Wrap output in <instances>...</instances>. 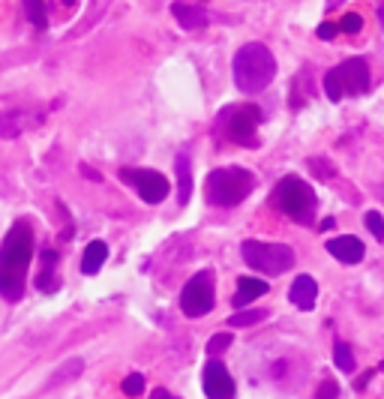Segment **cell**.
I'll list each match as a JSON object with an SVG mask.
<instances>
[{"instance_id": "1f68e13d", "label": "cell", "mask_w": 384, "mask_h": 399, "mask_svg": "<svg viewBox=\"0 0 384 399\" xmlns=\"http://www.w3.org/2000/svg\"><path fill=\"white\" fill-rule=\"evenodd\" d=\"M372 372H376V369H369V372H366V375H360V379H357V381H354V387H357V391H364V387H366V381H369V379H372Z\"/></svg>"}, {"instance_id": "ba28073f", "label": "cell", "mask_w": 384, "mask_h": 399, "mask_svg": "<svg viewBox=\"0 0 384 399\" xmlns=\"http://www.w3.org/2000/svg\"><path fill=\"white\" fill-rule=\"evenodd\" d=\"M180 309L186 318H201L213 309V273L201 270L184 285L180 292Z\"/></svg>"}, {"instance_id": "836d02e7", "label": "cell", "mask_w": 384, "mask_h": 399, "mask_svg": "<svg viewBox=\"0 0 384 399\" xmlns=\"http://www.w3.org/2000/svg\"><path fill=\"white\" fill-rule=\"evenodd\" d=\"M378 21H381V27H384V0L378 4Z\"/></svg>"}, {"instance_id": "6da1fadb", "label": "cell", "mask_w": 384, "mask_h": 399, "mask_svg": "<svg viewBox=\"0 0 384 399\" xmlns=\"http://www.w3.org/2000/svg\"><path fill=\"white\" fill-rule=\"evenodd\" d=\"M33 259V228L27 219H18L0 243V297L21 301L25 297V273Z\"/></svg>"}, {"instance_id": "d590c367", "label": "cell", "mask_w": 384, "mask_h": 399, "mask_svg": "<svg viewBox=\"0 0 384 399\" xmlns=\"http://www.w3.org/2000/svg\"><path fill=\"white\" fill-rule=\"evenodd\" d=\"M378 369H381V372H384V360H381V363H378Z\"/></svg>"}, {"instance_id": "30bf717a", "label": "cell", "mask_w": 384, "mask_h": 399, "mask_svg": "<svg viewBox=\"0 0 384 399\" xmlns=\"http://www.w3.org/2000/svg\"><path fill=\"white\" fill-rule=\"evenodd\" d=\"M42 120H45V112L42 108H33V105L15 108V112H4L0 115V136L15 138V136H21V132L42 126Z\"/></svg>"}, {"instance_id": "83f0119b", "label": "cell", "mask_w": 384, "mask_h": 399, "mask_svg": "<svg viewBox=\"0 0 384 399\" xmlns=\"http://www.w3.org/2000/svg\"><path fill=\"white\" fill-rule=\"evenodd\" d=\"M360 27H364V18H360L357 13H348V15L340 21V30H345V33H357Z\"/></svg>"}, {"instance_id": "cb8c5ba5", "label": "cell", "mask_w": 384, "mask_h": 399, "mask_svg": "<svg viewBox=\"0 0 384 399\" xmlns=\"http://www.w3.org/2000/svg\"><path fill=\"white\" fill-rule=\"evenodd\" d=\"M364 225L372 231V237L376 240H384V216L378 214V210H369V214L364 216Z\"/></svg>"}, {"instance_id": "7a4b0ae2", "label": "cell", "mask_w": 384, "mask_h": 399, "mask_svg": "<svg viewBox=\"0 0 384 399\" xmlns=\"http://www.w3.org/2000/svg\"><path fill=\"white\" fill-rule=\"evenodd\" d=\"M231 72H234L237 91L262 93L270 87V81L276 79V58L264 42H246V46H241L234 54Z\"/></svg>"}, {"instance_id": "5b68a950", "label": "cell", "mask_w": 384, "mask_h": 399, "mask_svg": "<svg viewBox=\"0 0 384 399\" xmlns=\"http://www.w3.org/2000/svg\"><path fill=\"white\" fill-rule=\"evenodd\" d=\"M369 63L366 58H348L345 63L324 72V93L331 103H343L345 96H360L369 91Z\"/></svg>"}, {"instance_id": "4dcf8cb0", "label": "cell", "mask_w": 384, "mask_h": 399, "mask_svg": "<svg viewBox=\"0 0 384 399\" xmlns=\"http://www.w3.org/2000/svg\"><path fill=\"white\" fill-rule=\"evenodd\" d=\"M82 171L87 174V181H96V183L103 181V174H99V171H94V169H87V165H82Z\"/></svg>"}, {"instance_id": "e0dca14e", "label": "cell", "mask_w": 384, "mask_h": 399, "mask_svg": "<svg viewBox=\"0 0 384 399\" xmlns=\"http://www.w3.org/2000/svg\"><path fill=\"white\" fill-rule=\"evenodd\" d=\"M108 259V247H105V240H90L87 243V249H84V259H82V273L87 276H94L103 270V264Z\"/></svg>"}, {"instance_id": "2e32d148", "label": "cell", "mask_w": 384, "mask_h": 399, "mask_svg": "<svg viewBox=\"0 0 384 399\" xmlns=\"http://www.w3.org/2000/svg\"><path fill=\"white\" fill-rule=\"evenodd\" d=\"M174 169H177V202L186 204L189 195H192V159H189V153H177Z\"/></svg>"}, {"instance_id": "e575fe53", "label": "cell", "mask_w": 384, "mask_h": 399, "mask_svg": "<svg viewBox=\"0 0 384 399\" xmlns=\"http://www.w3.org/2000/svg\"><path fill=\"white\" fill-rule=\"evenodd\" d=\"M63 4H66V6H72V4H75V0H63Z\"/></svg>"}, {"instance_id": "d6986e66", "label": "cell", "mask_w": 384, "mask_h": 399, "mask_svg": "<svg viewBox=\"0 0 384 399\" xmlns=\"http://www.w3.org/2000/svg\"><path fill=\"white\" fill-rule=\"evenodd\" d=\"M21 9H25V18H27L37 30L49 27V9H45L42 0H21Z\"/></svg>"}, {"instance_id": "ffe728a7", "label": "cell", "mask_w": 384, "mask_h": 399, "mask_svg": "<svg viewBox=\"0 0 384 399\" xmlns=\"http://www.w3.org/2000/svg\"><path fill=\"white\" fill-rule=\"evenodd\" d=\"M267 313L264 309H241V313H234L229 318V325L231 327H250V325H258V321H264Z\"/></svg>"}, {"instance_id": "4fadbf2b", "label": "cell", "mask_w": 384, "mask_h": 399, "mask_svg": "<svg viewBox=\"0 0 384 399\" xmlns=\"http://www.w3.org/2000/svg\"><path fill=\"white\" fill-rule=\"evenodd\" d=\"M172 15L184 30H205L207 27V9H201L196 4H184V0H174L172 4Z\"/></svg>"}, {"instance_id": "8fae6325", "label": "cell", "mask_w": 384, "mask_h": 399, "mask_svg": "<svg viewBox=\"0 0 384 399\" xmlns=\"http://www.w3.org/2000/svg\"><path fill=\"white\" fill-rule=\"evenodd\" d=\"M201 384H205L207 399H234V379L229 375V369L222 367L217 358L207 360L205 372H201Z\"/></svg>"}, {"instance_id": "d4e9b609", "label": "cell", "mask_w": 384, "mask_h": 399, "mask_svg": "<svg viewBox=\"0 0 384 399\" xmlns=\"http://www.w3.org/2000/svg\"><path fill=\"white\" fill-rule=\"evenodd\" d=\"M123 393L127 396H141L144 393V375L141 372H132L123 379Z\"/></svg>"}, {"instance_id": "484cf974", "label": "cell", "mask_w": 384, "mask_h": 399, "mask_svg": "<svg viewBox=\"0 0 384 399\" xmlns=\"http://www.w3.org/2000/svg\"><path fill=\"white\" fill-rule=\"evenodd\" d=\"M229 346H231V334H217V336H210V342H207V354H210V358H219Z\"/></svg>"}, {"instance_id": "52a82bcc", "label": "cell", "mask_w": 384, "mask_h": 399, "mask_svg": "<svg viewBox=\"0 0 384 399\" xmlns=\"http://www.w3.org/2000/svg\"><path fill=\"white\" fill-rule=\"evenodd\" d=\"M258 124H262V108L258 105H229L225 112L219 115V129L222 136L234 141V144H243V148H255L258 144Z\"/></svg>"}, {"instance_id": "3957f363", "label": "cell", "mask_w": 384, "mask_h": 399, "mask_svg": "<svg viewBox=\"0 0 384 399\" xmlns=\"http://www.w3.org/2000/svg\"><path fill=\"white\" fill-rule=\"evenodd\" d=\"M255 190V174L241 165H225V169H213L207 174L205 195L213 207H237L250 198Z\"/></svg>"}, {"instance_id": "5bb4252c", "label": "cell", "mask_w": 384, "mask_h": 399, "mask_svg": "<svg viewBox=\"0 0 384 399\" xmlns=\"http://www.w3.org/2000/svg\"><path fill=\"white\" fill-rule=\"evenodd\" d=\"M291 303H295L297 309H303V313H309V309H315V301H319V285H315L312 276H297L295 282H291Z\"/></svg>"}, {"instance_id": "f546056e", "label": "cell", "mask_w": 384, "mask_h": 399, "mask_svg": "<svg viewBox=\"0 0 384 399\" xmlns=\"http://www.w3.org/2000/svg\"><path fill=\"white\" fill-rule=\"evenodd\" d=\"M151 399H180V396H174V393H168L165 387H160V391H153L151 393Z\"/></svg>"}, {"instance_id": "603a6c76", "label": "cell", "mask_w": 384, "mask_h": 399, "mask_svg": "<svg viewBox=\"0 0 384 399\" xmlns=\"http://www.w3.org/2000/svg\"><path fill=\"white\" fill-rule=\"evenodd\" d=\"M82 367H84V363H82V360H78V358H75V360H66V363H63V367H60V372H58V375H54V379H51L49 384H51V387H58V384H63L66 379H70V375H72V379H75V375H78V372H82Z\"/></svg>"}, {"instance_id": "ac0fdd59", "label": "cell", "mask_w": 384, "mask_h": 399, "mask_svg": "<svg viewBox=\"0 0 384 399\" xmlns=\"http://www.w3.org/2000/svg\"><path fill=\"white\" fill-rule=\"evenodd\" d=\"M42 261H45V270H42V276L37 280V288H39V292H58L60 280L54 276V261H58V252H54V249H45V252H42Z\"/></svg>"}, {"instance_id": "7402d4cb", "label": "cell", "mask_w": 384, "mask_h": 399, "mask_svg": "<svg viewBox=\"0 0 384 399\" xmlns=\"http://www.w3.org/2000/svg\"><path fill=\"white\" fill-rule=\"evenodd\" d=\"M309 171L319 177V181H333V177H336L333 162L324 159V157H312V159H309Z\"/></svg>"}, {"instance_id": "44dd1931", "label": "cell", "mask_w": 384, "mask_h": 399, "mask_svg": "<svg viewBox=\"0 0 384 399\" xmlns=\"http://www.w3.org/2000/svg\"><path fill=\"white\" fill-rule=\"evenodd\" d=\"M333 360L343 372H354V354L348 348V342H336L333 346Z\"/></svg>"}, {"instance_id": "d6a6232c", "label": "cell", "mask_w": 384, "mask_h": 399, "mask_svg": "<svg viewBox=\"0 0 384 399\" xmlns=\"http://www.w3.org/2000/svg\"><path fill=\"white\" fill-rule=\"evenodd\" d=\"M333 225H336V223H333V216H327V219H324V223H321L319 228H324V231H327V228H333Z\"/></svg>"}, {"instance_id": "277c9868", "label": "cell", "mask_w": 384, "mask_h": 399, "mask_svg": "<svg viewBox=\"0 0 384 399\" xmlns=\"http://www.w3.org/2000/svg\"><path fill=\"white\" fill-rule=\"evenodd\" d=\"M270 202H274L276 210H282L288 219H295L300 225H309L315 219V207H319V198H315L312 186L295 174L282 177V181L274 186Z\"/></svg>"}, {"instance_id": "f1b7e54d", "label": "cell", "mask_w": 384, "mask_h": 399, "mask_svg": "<svg viewBox=\"0 0 384 399\" xmlns=\"http://www.w3.org/2000/svg\"><path fill=\"white\" fill-rule=\"evenodd\" d=\"M336 30H340V27L331 25V21H324V25H319V30H315V33H319V39H333Z\"/></svg>"}, {"instance_id": "4316f807", "label": "cell", "mask_w": 384, "mask_h": 399, "mask_svg": "<svg viewBox=\"0 0 384 399\" xmlns=\"http://www.w3.org/2000/svg\"><path fill=\"white\" fill-rule=\"evenodd\" d=\"M336 393H340V387H336L333 379H324L319 384V391H315V399H336Z\"/></svg>"}, {"instance_id": "9c48e42d", "label": "cell", "mask_w": 384, "mask_h": 399, "mask_svg": "<svg viewBox=\"0 0 384 399\" xmlns=\"http://www.w3.org/2000/svg\"><path fill=\"white\" fill-rule=\"evenodd\" d=\"M117 177L123 183H129L148 204H160V202H165V195H168L165 174L153 171V169H120Z\"/></svg>"}, {"instance_id": "8992f818", "label": "cell", "mask_w": 384, "mask_h": 399, "mask_svg": "<svg viewBox=\"0 0 384 399\" xmlns=\"http://www.w3.org/2000/svg\"><path fill=\"white\" fill-rule=\"evenodd\" d=\"M243 261L258 273L279 276L295 268V249L286 243H262V240H243L241 247Z\"/></svg>"}, {"instance_id": "9a60e30c", "label": "cell", "mask_w": 384, "mask_h": 399, "mask_svg": "<svg viewBox=\"0 0 384 399\" xmlns=\"http://www.w3.org/2000/svg\"><path fill=\"white\" fill-rule=\"evenodd\" d=\"M267 282L264 280H255V276H241L237 280V292H234V297H231V303L237 306V309H243V306H250L255 297H264L267 294Z\"/></svg>"}, {"instance_id": "7c38bea8", "label": "cell", "mask_w": 384, "mask_h": 399, "mask_svg": "<svg viewBox=\"0 0 384 399\" xmlns=\"http://www.w3.org/2000/svg\"><path fill=\"white\" fill-rule=\"evenodd\" d=\"M336 261H343V264H360L366 256V247H364V240L354 237V235H343V237H333V240H327V247H324Z\"/></svg>"}]
</instances>
